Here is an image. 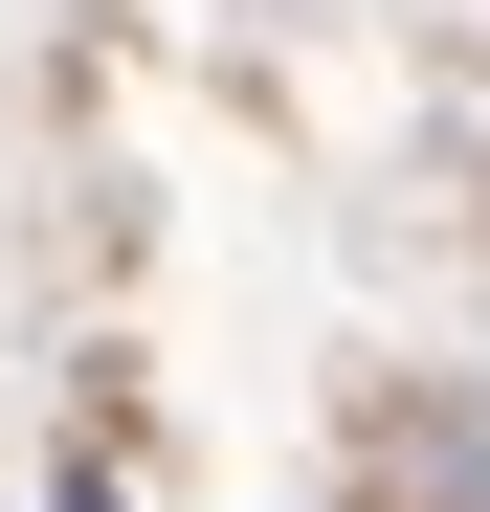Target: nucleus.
I'll use <instances>...</instances> for the list:
<instances>
[{
	"mask_svg": "<svg viewBox=\"0 0 490 512\" xmlns=\"http://www.w3.org/2000/svg\"><path fill=\"white\" fill-rule=\"evenodd\" d=\"M357 512H490V401L468 379H379L357 401Z\"/></svg>",
	"mask_w": 490,
	"mask_h": 512,
	"instance_id": "obj_1",
	"label": "nucleus"
}]
</instances>
